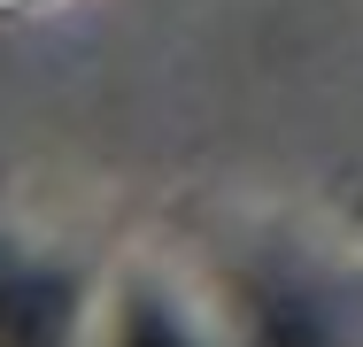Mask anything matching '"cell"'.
Segmentation results:
<instances>
[{
	"mask_svg": "<svg viewBox=\"0 0 363 347\" xmlns=\"http://www.w3.org/2000/svg\"><path fill=\"white\" fill-rule=\"evenodd\" d=\"M55 340H62L55 285H0V347H55Z\"/></svg>",
	"mask_w": 363,
	"mask_h": 347,
	"instance_id": "1",
	"label": "cell"
},
{
	"mask_svg": "<svg viewBox=\"0 0 363 347\" xmlns=\"http://www.w3.org/2000/svg\"><path fill=\"white\" fill-rule=\"evenodd\" d=\"M124 347H186V340H178V332H170L155 309H140V317H132V340H124Z\"/></svg>",
	"mask_w": 363,
	"mask_h": 347,
	"instance_id": "2",
	"label": "cell"
}]
</instances>
